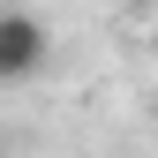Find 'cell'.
<instances>
[{"label":"cell","mask_w":158,"mask_h":158,"mask_svg":"<svg viewBox=\"0 0 158 158\" xmlns=\"http://www.w3.org/2000/svg\"><path fill=\"white\" fill-rule=\"evenodd\" d=\"M45 53H53V30L38 23V15H23V8L0 15V83L38 75V68H45Z\"/></svg>","instance_id":"6da1fadb"}]
</instances>
